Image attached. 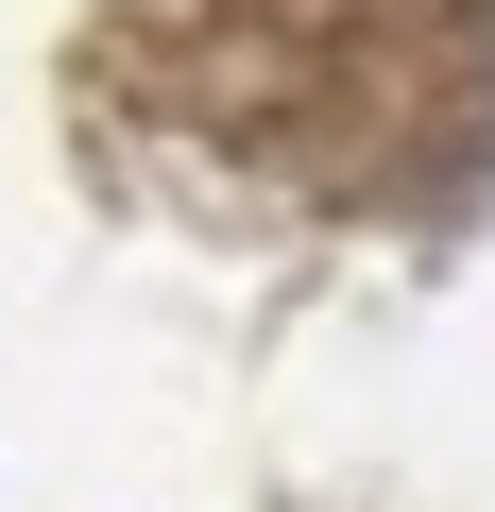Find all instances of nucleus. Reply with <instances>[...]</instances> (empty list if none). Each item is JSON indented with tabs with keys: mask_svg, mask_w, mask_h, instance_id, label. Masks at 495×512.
<instances>
[{
	"mask_svg": "<svg viewBox=\"0 0 495 512\" xmlns=\"http://www.w3.org/2000/svg\"><path fill=\"white\" fill-rule=\"evenodd\" d=\"M120 69L308 205H427L495 154V0H137Z\"/></svg>",
	"mask_w": 495,
	"mask_h": 512,
	"instance_id": "f257e3e1",
	"label": "nucleus"
}]
</instances>
